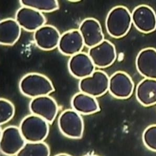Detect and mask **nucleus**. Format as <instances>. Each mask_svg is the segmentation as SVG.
I'll list each match as a JSON object with an SVG mask.
<instances>
[{"mask_svg":"<svg viewBox=\"0 0 156 156\" xmlns=\"http://www.w3.org/2000/svg\"><path fill=\"white\" fill-rule=\"evenodd\" d=\"M84 44L90 48L99 44L104 40L101 28L98 21L93 18L85 19L79 28Z\"/></svg>","mask_w":156,"mask_h":156,"instance_id":"ddd939ff","label":"nucleus"},{"mask_svg":"<svg viewBox=\"0 0 156 156\" xmlns=\"http://www.w3.org/2000/svg\"><path fill=\"white\" fill-rule=\"evenodd\" d=\"M136 65L142 76L156 80V49L147 48L141 50L137 55Z\"/></svg>","mask_w":156,"mask_h":156,"instance_id":"9b49d317","label":"nucleus"},{"mask_svg":"<svg viewBox=\"0 0 156 156\" xmlns=\"http://www.w3.org/2000/svg\"><path fill=\"white\" fill-rule=\"evenodd\" d=\"M71 103L75 111L82 114L93 113L99 109L98 103L94 97L82 92L75 94Z\"/></svg>","mask_w":156,"mask_h":156,"instance_id":"6ab92c4d","label":"nucleus"},{"mask_svg":"<svg viewBox=\"0 0 156 156\" xmlns=\"http://www.w3.org/2000/svg\"><path fill=\"white\" fill-rule=\"evenodd\" d=\"M48 146L43 142H26L16 156H49Z\"/></svg>","mask_w":156,"mask_h":156,"instance_id":"aec40b11","label":"nucleus"},{"mask_svg":"<svg viewBox=\"0 0 156 156\" xmlns=\"http://www.w3.org/2000/svg\"><path fill=\"white\" fill-rule=\"evenodd\" d=\"M55 156H71L70 155H69V154H63V153H62V154H58L57 155H56Z\"/></svg>","mask_w":156,"mask_h":156,"instance_id":"b1692460","label":"nucleus"},{"mask_svg":"<svg viewBox=\"0 0 156 156\" xmlns=\"http://www.w3.org/2000/svg\"><path fill=\"white\" fill-rule=\"evenodd\" d=\"M132 22L141 32L148 33L156 29V14L150 7L141 5L135 7L131 14Z\"/></svg>","mask_w":156,"mask_h":156,"instance_id":"0eeeda50","label":"nucleus"},{"mask_svg":"<svg viewBox=\"0 0 156 156\" xmlns=\"http://www.w3.org/2000/svg\"><path fill=\"white\" fill-rule=\"evenodd\" d=\"M15 18L20 27L30 31H35L45 22V17L40 12L25 6L17 10Z\"/></svg>","mask_w":156,"mask_h":156,"instance_id":"9d476101","label":"nucleus"},{"mask_svg":"<svg viewBox=\"0 0 156 156\" xmlns=\"http://www.w3.org/2000/svg\"><path fill=\"white\" fill-rule=\"evenodd\" d=\"M143 140L147 147L156 151V124L151 125L144 130Z\"/></svg>","mask_w":156,"mask_h":156,"instance_id":"4be33fe9","label":"nucleus"},{"mask_svg":"<svg viewBox=\"0 0 156 156\" xmlns=\"http://www.w3.org/2000/svg\"><path fill=\"white\" fill-rule=\"evenodd\" d=\"M30 108L33 113L50 122L54 120L57 112V107L55 101L46 96L37 97L33 99L30 103Z\"/></svg>","mask_w":156,"mask_h":156,"instance_id":"f8f14e48","label":"nucleus"},{"mask_svg":"<svg viewBox=\"0 0 156 156\" xmlns=\"http://www.w3.org/2000/svg\"><path fill=\"white\" fill-rule=\"evenodd\" d=\"M20 27L16 20L7 19L1 21L0 24V43L1 44L11 45L19 38Z\"/></svg>","mask_w":156,"mask_h":156,"instance_id":"a211bd4d","label":"nucleus"},{"mask_svg":"<svg viewBox=\"0 0 156 156\" xmlns=\"http://www.w3.org/2000/svg\"><path fill=\"white\" fill-rule=\"evenodd\" d=\"M20 3L23 6L29 7L39 12H51L58 8V4L56 0H22Z\"/></svg>","mask_w":156,"mask_h":156,"instance_id":"412c9836","label":"nucleus"},{"mask_svg":"<svg viewBox=\"0 0 156 156\" xmlns=\"http://www.w3.org/2000/svg\"><path fill=\"white\" fill-rule=\"evenodd\" d=\"M47 122L37 115H30L21 122L19 129L27 142H43L47 137L49 128Z\"/></svg>","mask_w":156,"mask_h":156,"instance_id":"f03ea898","label":"nucleus"},{"mask_svg":"<svg viewBox=\"0 0 156 156\" xmlns=\"http://www.w3.org/2000/svg\"><path fill=\"white\" fill-rule=\"evenodd\" d=\"M137 100L142 105L149 106L156 104V80L146 78L138 84L136 90Z\"/></svg>","mask_w":156,"mask_h":156,"instance_id":"f3484780","label":"nucleus"},{"mask_svg":"<svg viewBox=\"0 0 156 156\" xmlns=\"http://www.w3.org/2000/svg\"><path fill=\"white\" fill-rule=\"evenodd\" d=\"M88 55L94 66L101 68L110 65L116 57L114 46L110 42L105 40L90 48Z\"/></svg>","mask_w":156,"mask_h":156,"instance_id":"6e6552de","label":"nucleus"},{"mask_svg":"<svg viewBox=\"0 0 156 156\" xmlns=\"http://www.w3.org/2000/svg\"><path fill=\"white\" fill-rule=\"evenodd\" d=\"M0 124H3L9 121L13 115V106L9 102L4 99L0 100Z\"/></svg>","mask_w":156,"mask_h":156,"instance_id":"5701e85b","label":"nucleus"},{"mask_svg":"<svg viewBox=\"0 0 156 156\" xmlns=\"http://www.w3.org/2000/svg\"><path fill=\"white\" fill-rule=\"evenodd\" d=\"M134 87L131 78L125 72H116L109 79L108 89L112 95L118 98L129 97L133 93Z\"/></svg>","mask_w":156,"mask_h":156,"instance_id":"1a4fd4ad","label":"nucleus"},{"mask_svg":"<svg viewBox=\"0 0 156 156\" xmlns=\"http://www.w3.org/2000/svg\"><path fill=\"white\" fill-rule=\"evenodd\" d=\"M83 156H98L96 155L93 154H87Z\"/></svg>","mask_w":156,"mask_h":156,"instance_id":"393cba45","label":"nucleus"},{"mask_svg":"<svg viewBox=\"0 0 156 156\" xmlns=\"http://www.w3.org/2000/svg\"><path fill=\"white\" fill-rule=\"evenodd\" d=\"M132 23L131 14L128 9L124 6H118L109 12L106 20V27L111 35L120 37L128 32Z\"/></svg>","mask_w":156,"mask_h":156,"instance_id":"f257e3e1","label":"nucleus"},{"mask_svg":"<svg viewBox=\"0 0 156 156\" xmlns=\"http://www.w3.org/2000/svg\"><path fill=\"white\" fill-rule=\"evenodd\" d=\"M84 44L79 30H74L67 31L60 36L58 46L63 54L73 55L80 52Z\"/></svg>","mask_w":156,"mask_h":156,"instance_id":"dca6fc26","label":"nucleus"},{"mask_svg":"<svg viewBox=\"0 0 156 156\" xmlns=\"http://www.w3.org/2000/svg\"><path fill=\"white\" fill-rule=\"evenodd\" d=\"M60 37L57 30L50 25H43L36 30L34 34L37 45L45 50L53 49L58 46Z\"/></svg>","mask_w":156,"mask_h":156,"instance_id":"2eb2a0df","label":"nucleus"},{"mask_svg":"<svg viewBox=\"0 0 156 156\" xmlns=\"http://www.w3.org/2000/svg\"><path fill=\"white\" fill-rule=\"evenodd\" d=\"M25 141L19 129L13 126L6 127L1 133V151L5 155H16L23 146Z\"/></svg>","mask_w":156,"mask_h":156,"instance_id":"423d86ee","label":"nucleus"},{"mask_svg":"<svg viewBox=\"0 0 156 156\" xmlns=\"http://www.w3.org/2000/svg\"><path fill=\"white\" fill-rule=\"evenodd\" d=\"M20 87L23 94L31 97L45 96L54 90L48 79L36 73L29 74L23 77L20 82Z\"/></svg>","mask_w":156,"mask_h":156,"instance_id":"7ed1b4c3","label":"nucleus"},{"mask_svg":"<svg viewBox=\"0 0 156 156\" xmlns=\"http://www.w3.org/2000/svg\"><path fill=\"white\" fill-rule=\"evenodd\" d=\"M68 68L73 75L82 79L92 74L94 71V65L88 55L79 52L70 58Z\"/></svg>","mask_w":156,"mask_h":156,"instance_id":"4468645a","label":"nucleus"},{"mask_svg":"<svg viewBox=\"0 0 156 156\" xmlns=\"http://www.w3.org/2000/svg\"><path fill=\"white\" fill-rule=\"evenodd\" d=\"M58 125L61 132L65 136L79 139L83 136L84 126L82 119L75 110H67L60 116Z\"/></svg>","mask_w":156,"mask_h":156,"instance_id":"20e7f679","label":"nucleus"},{"mask_svg":"<svg viewBox=\"0 0 156 156\" xmlns=\"http://www.w3.org/2000/svg\"><path fill=\"white\" fill-rule=\"evenodd\" d=\"M109 79L101 71H94L90 75L81 79L79 88L83 93L94 97L104 94L108 89Z\"/></svg>","mask_w":156,"mask_h":156,"instance_id":"39448f33","label":"nucleus"}]
</instances>
